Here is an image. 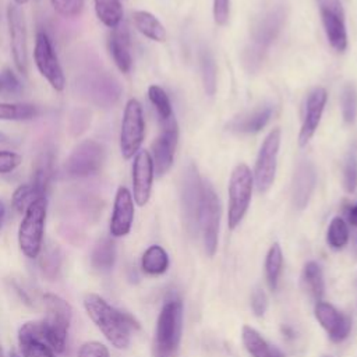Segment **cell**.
I'll list each match as a JSON object with an SVG mask.
<instances>
[{
	"instance_id": "19",
	"label": "cell",
	"mask_w": 357,
	"mask_h": 357,
	"mask_svg": "<svg viewBox=\"0 0 357 357\" xmlns=\"http://www.w3.org/2000/svg\"><path fill=\"white\" fill-rule=\"evenodd\" d=\"M201 187H202V180L199 178L197 167L191 163L184 170L183 184H181V202H183V209H184L190 229H195L197 213H198L199 199H201Z\"/></svg>"
},
{
	"instance_id": "12",
	"label": "cell",
	"mask_w": 357,
	"mask_h": 357,
	"mask_svg": "<svg viewBox=\"0 0 357 357\" xmlns=\"http://www.w3.org/2000/svg\"><path fill=\"white\" fill-rule=\"evenodd\" d=\"M7 26L10 36V49L14 64L22 75L28 74V40L25 20L17 4L7 7Z\"/></svg>"
},
{
	"instance_id": "47",
	"label": "cell",
	"mask_w": 357,
	"mask_h": 357,
	"mask_svg": "<svg viewBox=\"0 0 357 357\" xmlns=\"http://www.w3.org/2000/svg\"><path fill=\"white\" fill-rule=\"evenodd\" d=\"M8 142H10V138L0 131V144H8Z\"/></svg>"
},
{
	"instance_id": "5",
	"label": "cell",
	"mask_w": 357,
	"mask_h": 357,
	"mask_svg": "<svg viewBox=\"0 0 357 357\" xmlns=\"http://www.w3.org/2000/svg\"><path fill=\"white\" fill-rule=\"evenodd\" d=\"M46 213L47 199L46 197H40L26 208L20 223L18 245L22 254L31 259L36 258L42 250Z\"/></svg>"
},
{
	"instance_id": "25",
	"label": "cell",
	"mask_w": 357,
	"mask_h": 357,
	"mask_svg": "<svg viewBox=\"0 0 357 357\" xmlns=\"http://www.w3.org/2000/svg\"><path fill=\"white\" fill-rule=\"evenodd\" d=\"M241 342L251 357H280L279 351L250 325H244L241 328Z\"/></svg>"
},
{
	"instance_id": "11",
	"label": "cell",
	"mask_w": 357,
	"mask_h": 357,
	"mask_svg": "<svg viewBox=\"0 0 357 357\" xmlns=\"http://www.w3.org/2000/svg\"><path fill=\"white\" fill-rule=\"evenodd\" d=\"M33 60L40 75L47 79V82L52 85L53 89H56L57 92H61L66 86V77L59 63L57 54L53 49L52 40L49 39L47 33L42 31L36 33L35 47H33Z\"/></svg>"
},
{
	"instance_id": "29",
	"label": "cell",
	"mask_w": 357,
	"mask_h": 357,
	"mask_svg": "<svg viewBox=\"0 0 357 357\" xmlns=\"http://www.w3.org/2000/svg\"><path fill=\"white\" fill-rule=\"evenodd\" d=\"M114 261H116L114 241L109 237L98 241L91 255L92 266L98 271H109L114 265Z\"/></svg>"
},
{
	"instance_id": "17",
	"label": "cell",
	"mask_w": 357,
	"mask_h": 357,
	"mask_svg": "<svg viewBox=\"0 0 357 357\" xmlns=\"http://www.w3.org/2000/svg\"><path fill=\"white\" fill-rule=\"evenodd\" d=\"M326 100H328V92L324 86H317L308 93L305 100L303 124L298 134L300 146H305L310 142V139L314 137L319 126Z\"/></svg>"
},
{
	"instance_id": "35",
	"label": "cell",
	"mask_w": 357,
	"mask_h": 357,
	"mask_svg": "<svg viewBox=\"0 0 357 357\" xmlns=\"http://www.w3.org/2000/svg\"><path fill=\"white\" fill-rule=\"evenodd\" d=\"M148 98H149L151 103L153 105V107L156 109L158 116L160 117L162 121H166L173 117L172 103H170V99H169L167 93L165 92V89H162L158 85H151L148 88Z\"/></svg>"
},
{
	"instance_id": "26",
	"label": "cell",
	"mask_w": 357,
	"mask_h": 357,
	"mask_svg": "<svg viewBox=\"0 0 357 357\" xmlns=\"http://www.w3.org/2000/svg\"><path fill=\"white\" fill-rule=\"evenodd\" d=\"M132 22L135 28L148 39L155 42H165L166 40V29L163 24L151 13L148 11H134L132 13Z\"/></svg>"
},
{
	"instance_id": "31",
	"label": "cell",
	"mask_w": 357,
	"mask_h": 357,
	"mask_svg": "<svg viewBox=\"0 0 357 357\" xmlns=\"http://www.w3.org/2000/svg\"><path fill=\"white\" fill-rule=\"evenodd\" d=\"M52 174H53V156L50 152H45L39 156V159L36 162V167H35V172L32 174V181H31V184L36 188V191L40 195L46 194Z\"/></svg>"
},
{
	"instance_id": "6",
	"label": "cell",
	"mask_w": 357,
	"mask_h": 357,
	"mask_svg": "<svg viewBox=\"0 0 357 357\" xmlns=\"http://www.w3.org/2000/svg\"><path fill=\"white\" fill-rule=\"evenodd\" d=\"M219 220H220L219 198L212 184L209 181H202L195 230H198L202 236L204 248L208 257H213L218 248Z\"/></svg>"
},
{
	"instance_id": "7",
	"label": "cell",
	"mask_w": 357,
	"mask_h": 357,
	"mask_svg": "<svg viewBox=\"0 0 357 357\" xmlns=\"http://www.w3.org/2000/svg\"><path fill=\"white\" fill-rule=\"evenodd\" d=\"M254 178L250 167L245 163H238L229 180V209L227 226L234 230L248 211L252 195Z\"/></svg>"
},
{
	"instance_id": "49",
	"label": "cell",
	"mask_w": 357,
	"mask_h": 357,
	"mask_svg": "<svg viewBox=\"0 0 357 357\" xmlns=\"http://www.w3.org/2000/svg\"><path fill=\"white\" fill-rule=\"evenodd\" d=\"M10 357H20L15 351H10Z\"/></svg>"
},
{
	"instance_id": "28",
	"label": "cell",
	"mask_w": 357,
	"mask_h": 357,
	"mask_svg": "<svg viewBox=\"0 0 357 357\" xmlns=\"http://www.w3.org/2000/svg\"><path fill=\"white\" fill-rule=\"evenodd\" d=\"M282 268H283V252L279 243H273L269 247L265 258V276H266L269 289L273 291L278 289Z\"/></svg>"
},
{
	"instance_id": "24",
	"label": "cell",
	"mask_w": 357,
	"mask_h": 357,
	"mask_svg": "<svg viewBox=\"0 0 357 357\" xmlns=\"http://www.w3.org/2000/svg\"><path fill=\"white\" fill-rule=\"evenodd\" d=\"M272 116V107L271 106H262L259 109H255L254 112L245 113L243 116L236 117L230 124V130L237 132H245V134H254L261 131L269 121Z\"/></svg>"
},
{
	"instance_id": "45",
	"label": "cell",
	"mask_w": 357,
	"mask_h": 357,
	"mask_svg": "<svg viewBox=\"0 0 357 357\" xmlns=\"http://www.w3.org/2000/svg\"><path fill=\"white\" fill-rule=\"evenodd\" d=\"M347 220L351 226L357 227V204L351 205L349 209H347Z\"/></svg>"
},
{
	"instance_id": "30",
	"label": "cell",
	"mask_w": 357,
	"mask_h": 357,
	"mask_svg": "<svg viewBox=\"0 0 357 357\" xmlns=\"http://www.w3.org/2000/svg\"><path fill=\"white\" fill-rule=\"evenodd\" d=\"M95 11L102 24L109 28H116L123 20V7L120 0H93Z\"/></svg>"
},
{
	"instance_id": "20",
	"label": "cell",
	"mask_w": 357,
	"mask_h": 357,
	"mask_svg": "<svg viewBox=\"0 0 357 357\" xmlns=\"http://www.w3.org/2000/svg\"><path fill=\"white\" fill-rule=\"evenodd\" d=\"M134 220V198L132 194L126 187H119L114 204L113 213L110 219V234L113 237L127 236L131 230Z\"/></svg>"
},
{
	"instance_id": "32",
	"label": "cell",
	"mask_w": 357,
	"mask_h": 357,
	"mask_svg": "<svg viewBox=\"0 0 357 357\" xmlns=\"http://www.w3.org/2000/svg\"><path fill=\"white\" fill-rule=\"evenodd\" d=\"M38 114L39 109L32 103H0V120L26 121Z\"/></svg>"
},
{
	"instance_id": "9",
	"label": "cell",
	"mask_w": 357,
	"mask_h": 357,
	"mask_svg": "<svg viewBox=\"0 0 357 357\" xmlns=\"http://www.w3.org/2000/svg\"><path fill=\"white\" fill-rule=\"evenodd\" d=\"M105 162V149L95 139L81 141L64 163V170L71 177H89L96 174Z\"/></svg>"
},
{
	"instance_id": "36",
	"label": "cell",
	"mask_w": 357,
	"mask_h": 357,
	"mask_svg": "<svg viewBox=\"0 0 357 357\" xmlns=\"http://www.w3.org/2000/svg\"><path fill=\"white\" fill-rule=\"evenodd\" d=\"M40 197H45V195H40L36 188L31 184V183H26V184H21L20 187L15 188L14 194H13V198H11V205L13 208L18 212V213H24L26 211V208L38 198Z\"/></svg>"
},
{
	"instance_id": "37",
	"label": "cell",
	"mask_w": 357,
	"mask_h": 357,
	"mask_svg": "<svg viewBox=\"0 0 357 357\" xmlns=\"http://www.w3.org/2000/svg\"><path fill=\"white\" fill-rule=\"evenodd\" d=\"M342 113L346 123H354L357 117V89L353 84H347L342 92Z\"/></svg>"
},
{
	"instance_id": "10",
	"label": "cell",
	"mask_w": 357,
	"mask_h": 357,
	"mask_svg": "<svg viewBox=\"0 0 357 357\" xmlns=\"http://www.w3.org/2000/svg\"><path fill=\"white\" fill-rule=\"evenodd\" d=\"M280 128H273L265 137L259 148L252 176L258 192H266L275 181L278 153L280 146Z\"/></svg>"
},
{
	"instance_id": "27",
	"label": "cell",
	"mask_w": 357,
	"mask_h": 357,
	"mask_svg": "<svg viewBox=\"0 0 357 357\" xmlns=\"http://www.w3.org/2000/svg\"><path fill=\"white\" fill-rule=\"evenodd\" d=\"M141 268L148 275H162L169 268V255L163 247L153 244L145 250L141 258Z\"/></svg>"
},
{
	"instance_id": "51",
	"label": "cell",
	"mask_w": 357,
	"mask_h": 357,
	"mask_svg": "<svg viewBox=\"0 0 357 357\" xmlns=\"http://www.w3.org/2000/svg\"><path fill=\"white\" fill-rule=\"evenodd\" d=\"M1 89H3V86H1V82H0V91H1Z\"/></svg>"
},
{
	"instance_id": "3",
	"label": "cell",
	"mask_w": 357,
	"mask_h": 357,
	"mask_svg": "<svg viewBox=\"0 0 357 357\" xmlns=\"http://www.w3.org/2000/svg\"><path fill=\"white\" fill-rule=\"evenodd\" d=\"M284 20L286 11L282 4L271 7L262 17H259L252 29V42L244 52V63L250 70H254L261 64L266 49L278 38Z\"/></svg>"
},
{
	"instance_id": "50",
	"label": "cell",
	"mask_w": 357,
	"mask_h": 357,
	"mask_svg": "<svg viewBox=\"0 0 357 357\" xmlns=\"http://www.w3.org/2000/svg\"><path fill=\"white\" fill-rule=\"evenodd\" d=\"M0 357H3V351H1V349H0Z\"/></svg>"
},
{
	"instance_id": "22",
	"label": "cell",
	"mask_w": 357,
	"mask_h": 357,
	"mask_svg": "<svg viewBox=\"0 0 357 357\" xmlns=\"http://www.w3.org/2000/svg\"><path fill=\"white\" fill-rule=\"evenodd\" d=\"M107 49L117 68L124 74L128 73L132 66V57L130 53V35L126 26L120 24L113 28L107 39Z\"/></svg>"
},
{
	"instance_id": "18",
	"label": "cell",
	"mask_w": 357,
	"mask_h": 357,
	"mask_svg": "<svg viewBox=\"0 0 357 357\" xmlns=\"http://www.w3.org/2000/svg\"><path fill=\"white\" fill-rule=\"evenodd\" d=\"M18 344L24 357H56L45 339L42 322H26L18 331Z\"/></svg>"
},
{
	"instance_id": "21",
	"label": "cell",
	"mask_w": 357,
	"mask_h": 357,
	"mask_svg": "<svg viewBox=\"0 0 357 357\" xmlns=\"http://www.w3.org/2000/svg\"><path fill=\"white\" fill-rule=\"evenodd\" d=\"M317 184V172L311 162H301L293 177V204L297 209H304L312 195V191Z\"/></svg>"
},
{
	"instance_id": "2",
	"label": "cell",
	"mask_w": 357,
	"mask_h": 357,
	"mask_svg": "<svg viewBox=\"0 0 357 357\" xmlns=\"http://www.w3.org/2000/svg\"><path fill=\"white\" fill-rule=\"evenodd\" d=\"M183 333V303L167 300L156 321L153 354L155 357H176Z\"/></svg>"
},
{
	"instance_id": "48",
	"label": "cell",
	"mask_w": 357,
	"mask_h": 357,
	"mask_svg": "<svg viewBox=\"0 0 357 357\" xmlns=\"http://www.w3.org/2000/svg\"><path fill=\"white\" fill-rule=\"evenodd\" d=\"M28 0H14V4L17 6H21V4H25Z\"/></svg>"
},
{
	"instance_id": "14",
	"label": "cell",
	"mask_w": 357,
	"mask_h": 357,
	"mask_svg": "<svg viewBox=\"0 0 357 357\" xmlns=\"http://www.w3.org/2000/svg\"><path fill=\"white\" fill-rule=\"evenodd\" d=\"M319 13L328 42L336 52L347 47L344 11L339 0H319Z\"/></svg>"
},
{
	"instance_id": "4",
	"label": "cell",
	"mask_w": 357,
	"mask_h": 357,
	"mask_svg": "<svg viewBox=\"0 0 357 357\" xmlns=\"http://www.w3.org/2000/svg\"><path fill=\"white\" fill-rule=\"evenodd\" d=\"M43 301L46 307V318L42 321L45 339L54 353H63L73 315L71 305L53 293H46Z\"/></svg>"
},
{
	"instance_id": "38",
	"label": "cell",
	"mask_w": 357,
	"mask_h": 357,
	"mask_svg": "<svg viewBox=\"0 0 357 357\" xmlns=\"http://www.w3.org/2000/svg\"><path fill=\"white\" fill-rule=\"evenodd\" d=\"M50 3L61 17L73 18L82 13L85 0H50Z\"/></svg>"
},
{
	"instance_id": "23",
	"label": "cell",
	"mask_w": 357,
	"mask_h": 357,
	"mask_svg": "<svg viewBox=\"0 0 357 357\" xmlns=\"http://www.w3.org/2000/svg\"><path fill=\"white\" fill-rule=\"evenodd\" d=\"M301 287L305 294L314 301H322L325 283H324V273L318 262L308 261L301 271Z\"/></svg>"
},
{
	"instance_id": "34",
	"label": "cell",
	"mask_w": 357,
	"mask_h": 357,
	"mask_svg": "<svg viewBox=\"0 0 357 357\" xmlns=\"http://www.w3.org/2000/svg\"><path fill=\"white\" fill-rule=\"evenodd\" d=\"M201 71L204 89L208 96H213L216 92V64L212 54L208 50L201 52Z\"/></svg>"
},
{
	"instance_id": "16",
	"label": "cell",
	"mask_w": 357,
	"mask_h": 357,
	"mask_svg": "<svg viewBox=\"0 0 357 357\" xmlns=\"http://www.w3.org/2000/svg\"><path fill=\"white\" fill-rule=\"evenodd\" d=\"M153 174L151 153L145 149L138 151L132 163V198L138 206H144L149 201Z\"/></svg>"
},
{
	"instance_id": "40",
	"label": "cell",
	"mask_w": 357,
	"mask_h": 357,
	"mask_svg": "<svg viewBox=\"0 0 357 357\" xmlns=\"http://www.w3.org/2000/svg\"><path fill=\"white\" fill-rule=\"evenodd\" d=\"M22 162L20 153L13 151H0V174L11 173L15 170Z\"/></svg>"
},
{
	"instance_id": "43",
	"label": "cell",
	"mask_w": 357,
	"mask_h": 357,
	"mask_svg": "<svg viewBox=\"0 0 357 357\" xmlns=\"http://www.w3.org/2000/svg\"><path fill=\"white\" fill-rule=\"evenodd\" d=\"M230 15V0H213V20L218 25H225Z\"/></svg>"
},
{
	"instance_id": "8",
	"label": "cell",
	"mask_w": 357,
	"mask_h": 357,
	"mask_svg": "<svg viewBox=\"0 0 357 357\" xmlns=\"http://www.w3.org/2000/svg\"><path fill=\"white\" fill-rule=\"evenodd\" d=\"M145 137V121L142 106L137 99H130L126 103L121 130H120V151L124 159H130L141 148Z\"/></svg>"
},
{
	"instance_id": "52",
	"label": "cell",
	"mask_w": 357,
	"mask_h": 357,
	"mask_svg": "<svg viewBox=\"0 0 357 357\" xmlns=\"http://www.w3.org/2000/svg\"><path fill=\"white\" fill-rule=\"evenodd\" d=\"M324 357H331V356H324Z\"/></svg>"
},
{
	"instance_id": "39",
	"label": "cell",
	"mask_w": 357,
	"mask_h": 357,
	"mask_svg": "<svg viewBox=\"0 0 357 357\" xmlns=\"http://www.w3.org/2000/svg\"><path fill=\"white\" fill-rule=\"evenodd\" d=\"M343 184L347 192H354L357 188V156L350 153L344 163Z\"/></svg>"
},
{
	"instance_id": "46",
	"label": "cell",
	"mask_w": 357,
	"mask_h": 357,
	"mask_svg": "<svg viewBox=\"0 0 357 357\" xmlns=\"http://www.w3.org/2000/svg\"><path fill=\"white\" fill-rule=\"evenodd\" d=\"M4 219H6V206H4V204L0 201V227H1L3 223H4Z\"/></svg>"
},
{
	"instance_id": "15",
	"label": "cell",
	"mask_w": 357,
	"mask_h": 357,
	"mask_svg": "<svg viewBox=\"0 0 357 357\" xmlns=\"http://www.w3.org/2000/svg\"><path fill=\"white\" fill-rule=\"evenodd\" d=\"M314 315L333 343H342L350 335L351 319L335 305L326 301H318L314 307Z\"/></svg>"
},
{
	"instance_id": "13",
	"label": "cell",
	"mask_w": 357,
	"mask_h": 357,
	"mask_svg": "<svg viewBox=\"0 0 357 357\" xmlns=\"http://www.w3.org/2000/svg\"><path fill=\"white\" fill-rule=\"evenodd\" d=\"M178 142V126L174 116L163 121L162 131L152 144V163L156 176H163L173 165Z\"/></svg>"
},
{
	"instance_id": "1",
	"label": "cell",
	"mask_w": 357,
	"mask_h": 357,
	"mask_svg": "<svg viewBox=\"0 0 357 357\" xmlns=\"http://www.w3.org/2000/svg\"><path fill=\"white\" fill-rule=\"evenodd\" d=\"M84 307L88 317L103 333L112 346L124 350L131 342V329H138V322L127 312L112 307L99 294L89 293L84 298Z\"/></svg>"
},
{
	"instance_id": "33",
	"label": "cell",
	"mask_w": 357,
	"mask_h": 357,
	"mask_svg": "<svg viewBox=\"0 0 357 357\" xmlns=\"http://www.w3.org/2000/svg\"><path fill=\"white\" fill-rule=\"evenodd\" d=\"M349 226L343 218L336 216L331 220L326 231V243L333 250H342L349 243Z\"/></svg>"
},
{
	"instance_id": "41",
	"label": "cell",
	"mask_w": 357,
	"mask_h": 357,
	"mask_svg": "<svg viewBox=\"0 0 357 357\" xmlns=\"http://www.w3.org/2000/svg\"><path fill=\"white\" fill-rule=\"evenodd\" d=\"M78 357H110V354L109 349L103 343L91 340L79 347Z\"/></svg>"
},
{
	"instance_id": "42",
	"label": "cell",
	"mask_w": 357,
	"mask_h": 357,
	"mask_svg": "<svg viewBox=\"0 0 357 357\" xmlns=\"http://www.w3.org/2000/svg\"><path fill=\"white\" fill-rule=\"evenodd\" d=\"M251 308L257 317H262L268 308V296L262 289H255L251 294Z\"/></svg>"
},
{
	"instance_id": "44",
	"label": "cell",
	"mask_w": 357,
	"mask_h": 357,
	"mask_svg": "<svg viewBox=\"0 0 357 357\" xmlns=\"http://www.w3.org/2000/svg\"><path fill=\"white\" fill-rule=\"evenodd\" d=\"M0 82L3 89L11 93H17L21 91V84L17 78V75L13 73L11 68H4L3 73L0 74Z\"/></svg>"
}]
</instances>
